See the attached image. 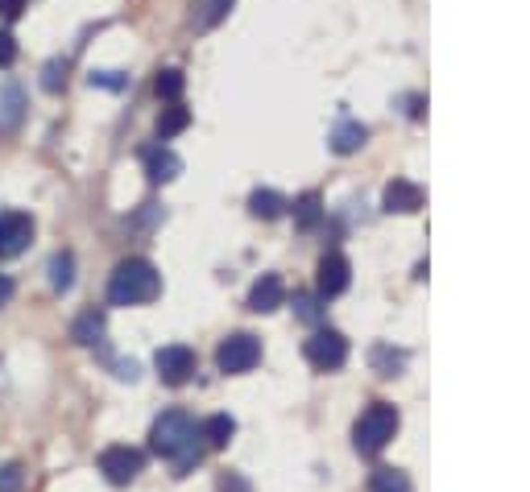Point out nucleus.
Returning <instances> with one entry per match:
<instances>
[{
  "mask_svg": "<svg viewBox=\"0 0 530 492\" xmlns=\"http://www.w3.org/2000/svg\"><path fill=\"white\" fill-rule=\"evenodd\" d=\"M150 447L158 451L162 460H174L178 476H187V471L204 460L207 443H204V430L195 427V418L183 414V410H166L150 430Z\"/></svg>",
  "mask_w": 530,
  "mask_h": 492,
  "instance_id": "f257e3e1",
  "label": "nucleus"
},
{
  "mask_svg": "<svg viewBox=\"0 0 530 492\" xmlns=\"http://www.w3.org/2000/svg\"><path fill=\"white\" fill-rule=\"evenodd\" d=\"M162 294V273L145 257H125L109 278V302L112 306H145Z\"/></svg>",
  "mask_w": 530,
  "mask_h": 492,
  "instance_id": "f03ea898",
  "label": "nucleus"
},
{
  "mask_svg": "<svg viewBox=\"0 0 530 492\" xmlns=\"http://www.w3.org/2000/svg\"><path fill=\"white\" fill-rule=\"evenodd\" d=\"M398 435V410L390 401H373L365 414L357 418V427H352V447L361 455H381V451L390 447V439Z\"/></svg>",
  "mask_w": 530,
  "mask_h": 492,
  "instance_id": "7ed1b4c3",
  "label": "nucleus"
},
{
  "mask_svg": "<svg viewBox=\"0 0 530 492\" xmlns=\"http://www.w3.org/2000/svg\"><path fill=\"white\" fill-rule=\"evenodd\" d=\"M261 360V340L249 332H237V335H228L224 343L216 348V364H220V373H249V368H257Z\"/></svg>",
  "mask_w": 530,
  "mask_h": 492,
  "instance_id": "20e7f679",
  "label": "nucleus"
},
{
  "mask_svg": "<svg viewBox=\"0 0 530 492\" xmlns=\"http://www.w3.org/2000/svg\"><path fill=\"white\" fill-rule=\"evenodd\" d=\"M145 468V455L137 447H125V443H112V447L100 451V471H104V480L109 484H133Z\"/></svg>",
  "mask_w": 530,
  "mask_h": 492,
  "instance_id": "39448f33",
  "label": "nucleus"
},
{
  "mask_svg": "<svg viewBox=\"0 0 530 492\" xmlns=\"http://www.w3.org/2000/svg\"><path fill=\"white\" fill-rule=\"evenodd\" d=\"M303 356L319 368V373H335V368H344V360H348V340L340 332H315L311 340L303 343Z\"/></svg>",
  "mask_w": 530,
  "mask_h": 492,
  "instance_id": "423d86ee",
  "label": "nucleus"
},
{
  "mask_svg": "<svg viewBox=\"0 0 530 492\" xmlns=\"http://www.w3.org/2000/svg\"><path fill=\"white\" fill-rule=\"evenodd\" d=\"M153 368H158V376H162L166 385H187L191 376H195L199 360L195 352L187 348V343H166V348H158V356H153Z\"/></svg>",
  "mask_w": 530,
  "mask_h": 492,
  "instance_id": "0eeeda50",
  "label": "nucleus"
},
{
  "mask_svg": "<svg viewBox=\"0 0 530 492\" xmlns=\"http://www.w3.org/2000/svg\"><path fill=\"white\" fill-rule=\"evenodd\" d=\"M33 240V215L25 211H0V261L22 257Z\"/></svg>",
  "mask_w": 530,
  "mask_h": 492,
  "instance_id": "6e6552de",
  "label": "nucleus"
},
{
  "mask_svg": "<svg viewBox=\"0 0 530 492\" xmlns=\"http://www.w3.org/2000/svg\"><path fill=\"white\" fill-rule=\"evenodd\" d=\"M348 281H352V265H348L344 253H327L319 261V273H315V286H319V298H335L344 294Z\"/></svg>",
  "mask_w": 530,
  "mask_h": 492,
  "instance_id": "1a4fd4ad",
  "label": "nucleus"
},
{
  "mask_svg": "<svg viewBox=\"0 0 530 492\" xmlns=\"http://www.w3.org/2000/svg\"><path fill=\"white\" fill-rule=\"evenodd\" d=\"M282 302H286V286H282V278L278 273H261V278L253 281V289H249V311L270 315V311H278Z\"/></svg>",
  "mask_w": 530,
  "mask_h": 492,
  "instance_id": "9d476101",
  "label": "nucleus"
},
{
  "mask_svg": "<svg viewBox=\"0 0 530 492\" xmlns=\"http://www.w3.org/2000/svg\"><path fill=\"white\" fill-rule=\"evenodd\" d=\"M22 120H25V91L17 83H0V133L4 137L17 133Z\"/></svg>",
  "mask_w": 530,
  "mask_h": 492,
  "instance_id": "9b49d317",
  "label": "nucleus"
},
{
  "mask_svg": "<svg viewBox=\"0 0 530 492\" xmlns=\"http://www.w3.org/2000/svg\"><path fill=\"white\" fill-rule=\"evenodd\" d=\"M145 174H150V182L166 186V182H174L178 174H183V158H178L174 150H166V145H158V150L145 153Z\"/></svg>",
  "mask_w": 530,
  "mask_h": 492,
  "instance_id": "f8f14e48",
  "label": "nucleus"
},
{
  "mask_svg": "<svg viewBox=\"0 0 530 492\" xmlns=\"http://www.w3.org/2000/svg\"><path fill=\"white\" fill-rule=\"evenodd\" d=\"M104 332H109V319H104V311H96V306L71 323V340H75L79 348H100V343H104Z\"/></svg>",
  "mask_w": 530,
  "mask_h": 492,
  "instance_id": "ddd939ff",
  "label": "nucleus"
},
{
  "mask_svg": "<svg viewBox=\"0 0 530 492\" xmlns=\"http://www.w3.org/2000/svg\"><path fill=\"white\" fill-rule=\"evenodd\" d=\"M422 207V186L406 178H394L386 186V211H419Z\"/></svg>",
  "mask_w": 530,
  "mask_h": 492,
  "instance_id": "4468645a",
  "label": "nucleus"
},
{
  "mask_svg": "<svg viewBox=\"0 0 530 492\" xmlns=\"http://www.w3.org/2000/svg\"><path fill=\"white\" fill-rule=\"evenodd\" d=\"M228 9H232V0H191V25H195L199 33L216 30L228 17Z\"/></svg>",
  "mask_w": 530,
  "mask_h": 492,
  "instance_id": "2eb2a0df",
  "label": "nucleus"
},
{
  "mask_svg": "<svg viewBox=\"0 0 530 492\" xmlns=\"http://www.w3.org/2000/svg\"><path fill=\"white\" fill-rule=\"evenodd\" d=\"M365 141H369V129L361 125V120H352V117H344L332 129V150L335 153H357Z\"/></svg>",
  "mask_w": 530,
  "mask_h": 492,
  "instance_id": "dca6fc26",
  "label": "nucleus"
},
{
  "mask_svg": "<svg viewBox=\"0 0 530 492\" xmlns=\"http://www.w3.org/2000/svg\"><path fill=\"white\" fill-rule=\"evenodd\" d=\"M46 273H50V289H58V294H66V289L75 286V253H55L50 257V265H46Z\"/></svg>",
  "mask_w": 530,
  "mask_h": 492,
  "instance_id": "f3484780",
  "label": "nucleus"
},
{
  "mask_svg": "<svg viewBox=\"0 0 530 492\" xmlns=\"http://www.w3.org/2000/svg\"><path fill=\"white\" fill-rule=\"evenodd\" d=\"M199 430H204V443H207V447H216V451H220V447H228V443H232V435H237V418L212 414Z\"/></svg>",
  "mask_w": 530,
  "mask_h": 492,
  "instance_id": "a211bd4d",
  "label": "nucleus"
},
{
  "mask_svg": "<svg viewBox=\"0 0 530 492\" xmlns=\"http://www.w3.org/2000/svg\"><path fill=\"white\" fill-rule=\"evenodd\" d=\"M249 211L257 215V220H278V215L286 211V199H282L278 191H270V186H257V191L249 194Z\"/></svg>",
  "mask_w": 530,
  "mask_h": 492,
  "instance_id": "6ab92c4d",
  "label": "nucleus"
},
{
  "mask_svg": "<svg viewBox=\"0 0 530 492\" xmlns=\"http://www.w3.org/2000/svg\"><path fill=\"white\" fill-rule=\"evenodd\" d=\"M369 492H411V476L398 468H378L369 476Z\"/></svg>",
  "mask_w": 530,
  "mask_h": 492,
  "instance_id": "aec40b11",
  "label": "nucleus"
},
{
  "mask_svg": "<svg viewBox=\"0 0 530 492\" xmlns=\"http://www.w3.org/2000/svg\"><path fill=\"white\" fill-rule=\"evenodd\" d=\"M187 125H191V112H187L183 104H170V108H162V117H158V137L170 141V137H178Z\"/></svg>",
  "mask_w": 530,
  "mask_h": 492,
  "instance_id": "412c9836",
  "label": "nucleus"
},
{
  "mask_svg": "<svg viewBox=\"0 0 530 492\" xmlns=\"http://www.w3.org/2000/svg\"><path fill=\"white\" fill-rule=\"evenodd\" d=\"M294 220H299V228H315L319 220H324V199L315 191H307L299 203H294Z\"/></svg>",
  "mask_w": 530,
  "mask_h": 492,
  "instance_id": "4be33fe9",
  "label": "nucleus"
},
{
  "mask_svg": "<svg viewBox=\"0 0 530 492\" xmlns=\"http://www.w3.org/2000/svg\"><path fill=\"white\" fill-rule=\"evenodd\" d=\"M66 71H71V63L66 58H50V63L42 66V87L50 91V96H58L66 87Z\"/></svg>",
  "mask_w": 530,
  "mask_h": 492,
  "instance_id": "5701e85b",
  "label": "nucleus"
},
{
  "mask_svg": "<svg viewBox=\"0 0 530 492\" xmlns=\"http://www.w3.org/2000/svg\"><path fill=\"white\" fill-rule=\"evenodd\" d=\"M183 87H187V79H183V71H178V66H166L162 75H158V96L170 99V104H178Z\"/></svg>",
  "mask_w": 530,
  "mask_h": 492,
  "instance_id": "b1692460",
  "label": "nucleus"
},
{
  "mask_svg": "<svg viewBox=\"0 0 530 492\" xmlns=\"http://www.w3.org/2000/svg\"><path fill=\"white\" fill-rule=\"evenodd\" d=\"M402 364H406L402 352H394V348H373V368H378L381 376H398Z\"/></svg>",
  "mask_w": 530,
  "mask_h": 492,
  "instance_id": "393cba45",
  "label": "nucleus"
},
{
  "mask_svg": "<svg viewBox=\"0 0 530 492\" xmlns=\"http://www.w3.org/2000/svg\"><path fill=\"white\" fill-rule=\"evenodd\" d=\"M319 294H294V315H299V319L303 323H319L324 319V306H319Z\"/></svg>",
  "mask_w": 530,
  "mask_h": 492,
  "instance_id": "a878e982",
  "label": "nucleus"
},
{
  "mask_svg": "<svg viewBox=\"0 0 530 492\" xmlns=\"http://www.w3.org/2000/svg\"><path fill=\"white\" fill-rule=\"evenodd\" d=\"M25 488V468L17 460L0 463V492H22Z\"/></svg>",
  "mask_w": 530,
  "mask_h": 492,
  "instance_id": "bb28decb",
  "label": "nucleus"
},
{
  "mask_svg": "<svg viewBox=\"0 0 530 492\" xmlns=\"http://www.w3.org/2000/svg\"><path fill=\"white\" fill-rule=\"evenodd\" d=\"M125 83H129V79L120 75V71H91V87H112V91H120Z\"/></svg>",
  "mask_w": 530,
  "mask_h": 492,
  "instance_id": "cd10ccee",
  "label": "nucleus"
},
{
  "mask_svg": "<svg viewBox=\"0 0 530 492\" xmlns=\"http://www.w3.org/2000/svg\"><path fill=\"white\" fill-rule=\"evenodd\" d=\"M17 58V38L9 30H0V66H9Z\"/></svg>",
  "mask_w": 530,
  "mask_h": 492,
  "instance_id": "c85d7f7f",
  "label": "nucleus"
},
{
  "mask_svg": "<svg viewBox=\"0 0 530 492\" xmlns=\"http://www.w3.org/2000/svg\"><path fill=\"white\" fill-rule=\"evenodd\" d=\"M220 492H253V488H249V480H245V476L228 471V476H220Z\"/></svg>",
  "mask_w": 530,
  "mask_h": 492,
  "instance_id": "c756f323",
  "label": "nucleus"
},
{
  "mask_svg": "<svg viewBox=\"0 0 530 492\" xmlns=\"http://www.w3.org/2000/svg\"><path fill=\"white\" fill-rule=\"evenodd\" d=\"M25 4H30V0H0V17L13 22V17H22V13H25Z\"/></svg>",
  "mask_w": 530,
  "mask_h": 492,
  "instance_id": "7c9ffc66",
  "label": "nucleus"
},
{
  "mask_svg": "<svg viewBox=\"0 0 530 492\" xmlns=\"http://www.w3.org/2000/svg\"><path fill=\"white\" fill-rule=\"evenodd\" d=\"M9 298H13V278H4V273H0V306H4Z\"/></svg>",
  "mask_w": 530,
  "mask_h": 492,
  "instance_id": "2f4dec72",
  "label": "nucleus"
}]
</instances>
